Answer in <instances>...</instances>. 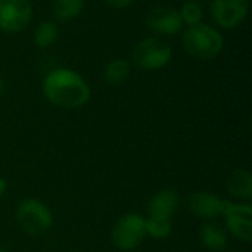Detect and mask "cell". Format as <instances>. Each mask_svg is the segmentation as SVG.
<instances>
[{"mask_svg":"<svg viewBox=\"0 0 252 252\" xmlns=\"http://www.w3.org/2000/svg\"><path fill=\"white\" fill-rule=\"evenodd\" d=\"M41 92L50 105L61 109L81 108L92 97L89 83L69 68H56L50 71L43 78Z\"/></svg>","mask_w":252,"mask_h":252,"instance_id":"6da1fadb","label":"cell"},{"mask_svg":"<svg viewBox=\"0 0 252 252\" xmlns=\"http://www.w3.org/2000/svg\"><path fill=\"white\" fill-rule=\"evenodd\" d=\"M182 43L186 53L198 61H213L224 47L223 35L214 27L204 22L188 27L183 32Z\"/></svg>","mask_w":252,"mask_h":252,"instance_id":"7a4b0ae2","label":"cell"},{"mask_svg":"<svg viewBox=\"0 0 252 252\" xmlns=\"http://www.w3.org/2000/svg\"><path fill=\"white\" fill-rule=\"evenodd\" d=\"M15 220L19 229L28 236H40L53 226L52 210L40 199L25 198L15 210Z\"/></svg>","mask_w":252,"mask_h":252,"instance_id":"3957f363","label":"cell"},{"mask_svg":"<svg viewBox=\"0 0 252 252\" xmlns=\"http://www.w3.org/2000/svg\"><path fill=\"white\" fill-rule=\"evenodd\" d=\"M173 58V49L161 37H146L140 40L131 52L133 63L143 71H157L168 65Z\"/></svg>","mask_w":252,"mask_h":252,"instance_id":"277c9868","label":"cell"},{"mask_svg":"<svg viewBox=\"0 0 252 252\" xmlns=\"http://www.w3.org/2000/svg\"><path fill=\"white\" fill-rule=\"evenodd\" d=\"M145 220L146 219L139 213H127L121 216L111 232L114 247L123 252L133 251L140 247L146 239Z\"/></svg>","mask_w":252,"mask_h":252,"instance_id":"5b68a950","label":"cell"},{"mask_svg":"<svg viewBox=\"0 0 252 252\" xmlns=\"http://www.w3.org/2000/svg\"><path fill=\"white\" fill-rule=\"evenodd\" d=\"M221 217L224 219V229L227 235L241 242H251L252 239V207L251 202H233L224 199Z\"/></svg>","mask_w":252,"mask_h":252,"instance_id":"8992f818","label":"cell"},{"mask_svg":"<svg viewBox=\"0 0 252 252\" xmlns=\"http://www.w3.org/2000/svg\"><path fill=\"white\" fill-rule=\"evenodd\" d=\"M32 18L30 0H0V31L16 34L24 31Z\"/></svg>","mask_w":252,"mask_h":252,"instance_id":"52a82bcc","label":"cell"},{"mask_svg":"<svg viewBox=\"0 0 252 252\" xmlns=\"http://www.w3.org/2000/svg\"><path fill=\"white\" fill-rule=\"evenodd\" d=\"M250 0H211L210 13L213 21L224 30L238 28L248 16Z\"/></svg>","mask_w":252,"mask_h":252,"instance_id":"ba28073f","label":"cell"},{"mask_svg":"<svg viewBox=\"0 0 252 252\" xmlns=\"http://www.w3.org/2000/svg\"><path fill=\"white\" fill-rule=\"evenodd\" d=\"M145 25L149 31L158 35H176L183 28L180 12L170 6H157L149 10L145 18Z\"/></svg>","mask_w":252,"mask_h":252,"instance_id":"9c48e42d","label":"cell"},{"mask_svg":"<svg viewBox=\"0 0 252 252\" xmlns=\"http://www.w3.org/2000/svg\"><path fill=\"white\" fill-rule=\"evenodd\" d=\"M223 205L224 199L208 190L193 192L186 199V207L189 213L205 221H214L219 216H221Z\"/></svg>","mask_w":252,"mask_h":252,"instance_id":"30bf717a","label":"cell"},{"mask_svg":"<svg viewBox=\"0 0 252 252\" xmlns=\"http://www.w3.org/2000/svg\"><path fill=\"white\" fill-rule=\"evenodd\" d=\"M180 207V195L173 188H165L158 190L148 202L146 213L148 217L171 220Z\"/></svg>","mask_w":252,"mask_h":252,"instance_id":"8fae6325","label":"cell"},{"mask_svg":"<svg viewBox=\"0 0 252 252\" xmlns=\"http://www.w3.org/2000/svg\"><path fill=\"white\" fill-rule=\"evenodd\" d=\"M227 193L239 202H251L252 199V176L245 168L232 170L224 182Z\"/></svg>","mask_w":252,"mask_h":252,"instance_id":"7c38bea8","label":"cell"},{"mask_svg":"<svg viewBox=\"0 0 252 252\" xmlns=\"http://www.w3.org/2000/svg\"><path fill=\"white\" fill-rule=\"evenodd\" d=\"M199 242L210 251L221 252L229 245V235L219 223L207 221L199 229Z\"/></svg>","mask_w":252,"mask_h":252,"instance_id":"4fadbf2b","label":"cell"},{"mask_svg":"<svg viewBox=\"0 0 252 252\" xmlns=\"http://www.w3.org/2000/svg\"><path fill=\"white\" fill-rule=\"evenodd\" d=\"M131 72V65L126 59H112L103 68V78L109 86L123 84Z\"/></svg>","mask_w":252,"mask_h":252,"instance_id":"5bb4252c","label":"cell"},{"mask_svg":"<svg viewBox=\"0 0 252 252\" xmlns=\"http://www.w3.org/2000/svg\"><path fill=\"white\" fill-rule=\"evenodd\" d=\"M84 7V0H53V16L61 22H68L77 18Z\"/></svg>","mask_w":252,"mask_h":252,"instance_id":"9a60e30c","label":"cell"},{"mask_svg":"<svg viewBox=\"0 0 252 252\" xmlns=\"http://www.w3.org/2000/svg\"><path fill=\"white\" fill-rule=\"evenodd\" d=\"M59 35V28L52 21H43L34 30V43L40 49H47L52 46Z\"/></svg>","mask_w":252,"mask_h":252,"instance_id":"2e32d148","label":"cell"},{"mask_svg":"<svg viewBox=\"0 0 252 252\" xmlns=\"http://www.w3.org/2000/svg\"><path fill=\"white\" fill-rule=\"evenodd\" d=\"M145 229H146V236H149L152 239L164 241L173 233V223H171V220L148 217L145 220Z\"/></svg>","mask_w":252,"mask_h":252,"instance_id":"e0dca14e","label":"cell"},{"mask_svg":"<svg viewBox=\"0 0 252 252\" xmlns=\"http://www.w3.org/2000/svg\"><path fill=\"white\" fill-rule=\"evenodd\" d=\"M179 12H180V18L183 24H186L188 27L202 22V18H204L202 6L196 0H186Z\"/></svg>","mask_w":252,"mask_h":252,"instance_id":"ac0fdd59","label":"cell"},{"mask_svg":"<svg viewBox=\"0 0 252 252\" xmlns=\"http://www.w3.org/2000/svg\"><path fill=\"white\" fill-rule=\"evenodd\" d=\"M134 0H103V3H106L109 7H114V9H124V7H128Z\"/></svg>","mask_w":252,"mask_h":252,"instance_id":"d6986e66","label":"cell"},{"mask_svg":"<svg viewBox=\"0 0 252 252\" xmlns=\"http://www.w3.org/2000/svg\"><path fill=\"white\" fill-rule=\"evenodd\" d=\"M7 190V180L4 177H0V198L6 193Z\"/></svg>","mask_w":252,"mask_h":252,"instance_id":"ffe728a7","label":"cell"},{"mask_svg":"<svg viewBox=\"0 0 252 252\" xmlns=\"http://www.w3.org/2000/svg\"><path fill=\"white\" fill-rule=\"evenodd\" d=\"M4 90H6V83H4V80L0 77V96L4 93Z\"/></svg>","mask_w":252,"mask_h":252,"instance_id":"44dd1931","label":"cell"},{"mask_svg":"<svg viewBox=\"0 0 252 252\" xmlns=\"http://www.w3.org/2000/svg\"><path fill=\"white\" fill-rule=\"evenodd\" d=\"M0 252H7V251H4V250H0Z\"/></svg>","mask_w":252,"mask_h":252,"instance_id":"7402d4cb","label":"cell"},{"mask_svg":"<svg viewBox=\"0 0 252 252\" xmlns=\"http://www.w3.org/2000/svg\"><path fill=\"white\" fill-rule=\"evenodd\" d=\"M229 252H238V251H229Z\"/></svg>","mask_w":252,"mask_h":252,"instance_id":"603a6c76","label":"cell"}]
</instances>
